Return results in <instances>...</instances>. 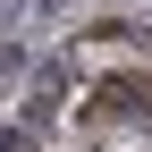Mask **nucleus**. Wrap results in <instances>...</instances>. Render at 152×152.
<instances>
[{"label": "nucleus", "mask_w": 152, "mask_h": 152, "mask_svg": "<svg viewBox=\"0 0 152 152\" xmlns=\"http://www.w3.org/2000/svg\"><path fill=\"white\" fill-rule=\"evenodd\" d=\"M26 9H34V0H0V34H9V26H26Z\"/></svg>", "instance_id": "4"}, {"label": "nucleus", "mask_w": 152, "mask_h": 152, "mask_svg": "<svg viewBox=\"0 0 152 152\" xmlns=\"http://www.w3.org/2000/svg\"><path fill=\"white\" fill-rule=\"evenodd\" d=\"M0 152H42V127H0Z\"/></svg>", "instance_id": "2"}, {"label": "nucleus", "mask_w": 152, "mask_h": 152, "mask_svg": "<svg viewBox=\"0 0 152 152\" xmlns=\"http://www.w3.org/2000/svg\"><path fill=\"white\" fill-rule=\"evenodd\" d=\"M34 9H51V17H59V9H68V0H34Z\"/></svg>", "instance_id": "5"}, {"label": "nucleus", "mask_w": 152, "mask_h": 152, "mask_svg": "<svg viewBox=\"0 0 152 152\" xmlns=\"http://www.w3.org/2000/svg\"><path fill=\"white\" fill-rule=\"evenodd\" d=\"M34 59H26V42H0V76H26Z\"/></svg>", "instance_id": "3"}, {"label": "nucleus", "mask_w": 152, "mask_h": 152, "mask_svg": "<svg viewBox=\"0 0 152 152\" xmlns=\"http://www.w3.org/2000/svg\"><path fill=\"white\" fill-rule=\"evenodd\" d=\"M93 110L102 118H152V76H110L93 93Z\"/></svg>", "instance_id": "1"}]
</instances>
